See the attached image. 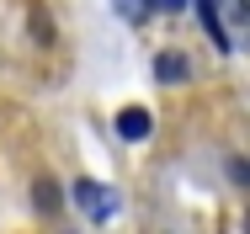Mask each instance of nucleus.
I'll use <instances>...</instances> for the list:
<instances>
[{"mask_svg": "<svg viewBox=\"0 0 250 234\" xmlns=\"http://www.w3.org/2000/svg\"><path fill=\"white\" fill-rule=\"evenodd\" d=\"M32 202H38L43 213H53V208H59V191H53L48 181H38V187H32Z\"/></svg>", "mask_w": 250, "mask_h": 234, "instance_id": "5", "label": "nucleus"}, {"mask_svg": "<svg viewBox=\"0 0 250 234\" xmlns=\"http://www.w3.org/2000/svg\"><path fill=\"white\" fill-rule=\"evenodd\" d=\"M117 5V16H128V21H144L149 16V0H112Z\"/></svg>", "mask_w": 250, "mask_h": 234, "instance_id": "4", "label": "nucleus"}, {"mask_svg": "<svg viewBox=\"0 0 250 234\" xmlns=\"http://www.w3.org/2000/svg\"><path fill=\"white\" fill-rule=\"evenodd\" d=\"M117 139H128V144L149 139V112H144V106H123V112H117Z\"/></svg>", "mask_w": 250, "mask_h": 234, "instance_id": "2", "label": "nucleus"}, {"mask_svg": "<svg viewBox=\"0 0 250 234\" xmlns=\"http://www.w3.org/2000/svg\"><path fill=\"white\" fill-rule=\"evenodd\" d=\"M69 197H75V208H80V213H85L91 224H106V218H112V213L123 208V197H117L112 187H101V181H91V176H80Z\"/></svg>", "mask_w": 250, "mask_h": 234, "instance_id": "1", "label": "nucleus"}, {"mask_svg": "<svg viewBox=\"0 0 250 234\" xmlns=\"http://www.w3.org/2000/svg\"><path fill=\"white\" fill-rule=\"evenodd\" d=\"M154 80H187V59L181 53H160L154 59Z\"/></svg>", "mask_w": 250, "mask_h": 234, "instance_id": "3", "label": "nucleus"}, {"mask_svg": "<svg viewBox=\"0 0 250 234\" xmlns=\"http://www.w3.org/2000/svg\"><path fill=\"white\" fill-rule=\"evenodd\" d=\"M187 0H149V11H181Z\"/></svg>", "mask_w": 250, "mask_h": 234, "instance_id": "6", "label": "nucleus"}]
</instances>
